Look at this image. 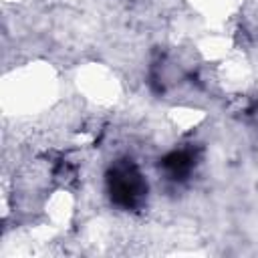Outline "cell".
<instances>
[{"mask_svg": "<svg viewBox=\"0 0 258 258\" xmlns=\"http://www.w3.org/2000/svg\"><path fill=\"white\" fill-rule=\"evenodd\" d=\"M105 189L113 206L125 212H135L145 204L149 185L139 165L129 157H123L109 165L105 173Z\"/></svg>", "mask_w": 258, "mask_h": 258, "instance_id": "6da1fadb", "label": "cell"}, {"mask_svg": "<svg viewBox=\"0 0 258 258\" xmlns=\"http://www.w3.org/2000/svg\"><path fill=\"white\" fill-rule=\"evenodd\" d=\"M198 163V153L189 147H181V149H171L169 153H165L159 159V171L175 183L185 181L191 171L196 169Z\"/></svg>", "mask_w": 258, "mask_h": 258, "instance_id": "7a4b0ae2", "label": "cell"}]
</instances>
